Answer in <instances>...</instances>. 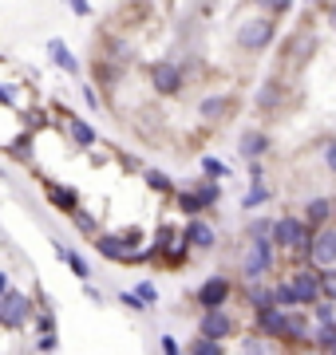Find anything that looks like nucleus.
<instances>
[{
  "label": "nucleus",
  "instance_id": "473e14b6",
  "mask_svg": "<svg viewBox=\"0 0 336 355\" xmlns=\"http://www.w3.org/2000/svg\"><path fill=\"white\" fill-rule=\"evenodd\" d=\"M52 328H56L52 312H40V316H36V331H52Z\"/></svg>",
  "mask_w": 336,
  "mask_h": 355
},
{
  "label": "nucleus",
  "instance_id": "e433bc0d",
  "mask_svg": "<svg viewBox=\"0 0 336 355\" xmlns=\"http://www.w3.org/2000/svg\"><path fill=\"white\" fill-rule=\"evenodd\" d=\"M83 99H87L91 107H99V95H95V87H83Z\"/></svg>",
  "mask_w": 336,
  "mask_h": 355
},
{
  "label": "nucleus",
  "instance_id": "423d86ee",
  "mask_svg": "<svg viewBox=\"0 0 336 355\" xmlns=\"http://www.w3.org/2000/svg\"><path fill=\"white\" fill-rule=\"evenodd\" d=\"M293 284H297L301 304H317V300H324V277H321V268H301L297 277H293Z\"/></svg>",
  "mask_w": 336,
  "mask_h": 355
},
{
  "label": "nucleus",
  "instance_id": "f3484780",
  "mask_svg": "<svg viewBox=\"0 0 336 355\" xmlns=\"http://www.w3.org/2000/svg\"><path fill=\"white\" fill-rule=\"evenodd\" d=\"M48 198H52L56 209H67V214H76V190H72V186H52V190H48Z\"/></svg>",
  "mask_w": 336,
  "mask_h": 355
},
{
  "label": "nucleus",
  "instance_id": "412c9836",
  "mask_svg": "<svg viewBox=\"0 0 336 355\" xmlns=\"http://www.w3.org/2000/svg\"><path fill=\"white\" fill-rule=\"evenodd\" d=\"M190 352H194V355H221V340H214V336L202 331V340L190 343Z\"/></svg>",
  "mask_w": 336,
  "mask_h": 355
},
{
  "label": "nucleus",
  "instance_id": "f704fd0d",
  "mask_svg": "<svg viewBox=\"0 0 336 355\" xmlns=\"http://www.w3.org/2000/svg\"><path fill=\"white\" fill-rule=\"evenodd\" d=\"M258 4H265V8H273V12H285V8H289V0H258Z\"/></svg>",
  "mask_w": 336,
  "mask_h": 355
},
{
  "label": "nucleus",
  "instance_id": "2f4dec72",
  "mask_svg": "<svg viewBox=\"0 0 336 355\" xmlns=\"http://www.w3.org/2000/svg\"><path fill=\"white\" fill-rule=\"evenodd\" d=\"M273 99H277V87H261V107H265V111H273Z\"/></svg>",
  "mask_w": 336,
  "mask_h": 355
},
{
  "label": "nucleus",
  "instance_id": "5701e85b",
  "mask_svg": "<svg viewBox=\"0 0 336 355\" xmlns=\"http://www.w3.org/2000/svg\"><path fill=\"white\" fill-rule=\"evenodd\" d=\"M142 178H146V186H151V190H162V193L174 190V182H170L162 170H142Z\"/></svg>",
  "mask_w": 336,
  "mask_h": 355
},
{
  "label": "nucleus",
  "instance_id": "aec40b11",
  "mask_svg": "<svg viewBox=\"0 0 336 355\" xmlns=\"http://www.w3.org/2000/svg\"><path fill=\"white\" fill-rule=\"evenodd\" d=\"M249 304L258 308V312H261V308H273V304H277V292L261 288V284H249Z\"/></svg>",
  "mask_w": 336,
  "mask_h": 355
},
{
  "label": "nucleus",
  "instance_id": "6e6552de",
  "mask_svg": "<svg viewBox=\"0 0 336 355\" xmlns=\"http://www.w3.org/2000/svg\"><path fill=\"white\" fill-rule=\"evenodd\" d=\"M226 296H230V280H226V277H210L206 284L198 288V304L221 308V304H226Z\"/></svg>",
  "mask_w": 336,
  "mask_h": 355
},
{
  "label": "nucleus",
  "instance_id": "6ab92c4d",
  "mask_svg": "<svg viewBox=\"0 0 336 355\" xmlns=\"http://www.w3.org/2000/svg\"><path fill=\"white\" fill-rule=\"evenodd\" d=\"M277 304L281 308H297L301 304V296H297V284H293V280H281V284H277Z\"/></svg>",
  "mask_w": 336,
  "mask_h": 355
},
{
  "label": "nucleus",
  "instance_id": "20e7f679",
  "mask_svg": "<svg viewBox=\"0 0 336 355\" xmlns=\"http://www.w3.org/2000/svg\"><path fill=\"white\" fill-rule=\"evenodd\" d=\"M309 257L317 268H333L336 265V229L321 225L312 233V245H309Z\"/></svg>",
  "mask_w": 336,
  "mask_h": 355
},
{
  "label": "nucleus",
  "instance_id": "72a5a7b5",
  "mask_svg": "<svg viewBox=\"0 0 336 355\" xmlns=\"http://www.w3.org/2000/svg\"><path fill=\"white\" fill-rule=\"evenodd\" d=\"M242 347H246V352H265V347H269V343H265V340H258V336H249V340L242 343Z\"/></svg>",
  "mask_w": 336,
  "mask_h": 355
},
{
  "label": "nucleus",
  "instance_id": "c9c22d12",
  "mask_svg": "<svg viewBox=\"0 0 336 355\" xmlns=\"http://www.w3.org/2000/svg\"><path fill=\"white\" fill-rule=\"evenodd\" d=\"M324 162H328V170H333V174H336V142H333V146H328V154H324Z\"/></svg>",
  "mask_w": 336,
  "mask_h": 355
},
{
  "label": "nucleus",
  "instance_id": "c85d7f7f",
  "mask_svg": "<svg viewBox=\"0 0 336 355\" xmlns=\"http://www.w3.org/2000/svg\"><path fill=\"white\" fill-rule=\"evenodd\" d=\"M135 292H139V296H142V304H146V308H151V304H155V300H158V288H155V284H151V280H142V284H139V288H135Z\"/></svg>",
  "mask_w": 336,
  "mask_h": 355
},
{
  "label": "nucleus",
  "instance_id": "f8f14e48",
  "mask_svg": "<svg viewBox=\"0 0 336 355\" xmlns=\"http://www.w3.org/2000/svg\"><path fill=\"white\" fill-rule=\"evenodd\" d=\"M182 241L194 245V249H210V245H214V229H210L206 221H190L186 233H182Z\"/></svg>",
  "mask_w": 336,
  "mask_h": 355
},
{
  "label": "nucleus",
  "instance_id": "7c9ffc66",
  "mask_svg": "<svg viewBox=\"0 0 336 355\" xmlns=\"http://www.w3.org/2000/svg\"><path fill=\"white\" fill-rule=\"evenodd\" d=\"M64 4H67L76 16H91V4H87V0H64Z\"/></svg>",
  "mask_w": 336,
  "mask_h": 355
},
{
  "label": "nucleus",
  "instance_id": "4468645a",
  "mask_svg": "<svg viewBox=\"0 0 336 355\" xmlns=\"http://www.w3.org/2000/svg\"><path fill=\"white\" fill-rule=\"evenodd\" d=\"M48 51H52V60H56V64H60V67H64L67 76H76V71H79L76 55L67 51V44H64V40H48Z\"/></svg>",
  "mask_w": 336,
  "mask_h": 355
},
{
  "label": "nucleus",
  "instance_id": "cd10ccee",
  "mask_svg": "<svg viewBox=\"0 0 336 355\" xmlns=\"http://www.w3.org/2000/svg\"><path fill=\"white\" fill-rule=\"evenodd\" d=\"M218 114H226V99H218V95H214V99L202 103V119H218Z\"/></svg>",
  "mask_w": 336,
  "mask_h": 355
},
{
  "label": "nucleus",
  "instance_id": "39448f33",
  "mask_svg": "<svg viewBox=\"0 0 336 355\" xmlns=\"http://www.w3.org/2000/svg\"><path fill=\"white\" fill-rule=\"evenodd\" d=\"M0 320L8 324V328H24L28 320V296L24 292H16L4 284V296H0Z\"/></svg>",
  "mask_w": 336,
  "mask_h": 355
},
{
  "label": "nucleus",
  "instance_id": "7ed1b4c3",
  "mask_svg": "<svg viewBox=\"0 0 336 355\" xmlns=\"http://www.w3.org/2000/svg\"><path fill=\"white\" fill-rule=\"evenodd\" d=\"M269 268H273V241L269 237H253L246 261H242V272H246L249 280H258L261 272H269Z\"/></svg>",
  "mask_w": 336,
  "mask_h": 355
},
{
  "label": "nucleus",
  "instance_id": "a878e982",
  "mask_svg": "<svg viewBox=\"0 0 336 355\" xmlns=\"http://www.w3.org/2000/svg\"><path fill=\"white\" fill-rule=\"evenodd\" d=\"M265 198H269V190H265L261 182H253V190H249V198H246V209H258V205H265Z\"/></svg>",
  "mask_w": 336,
  "mask_h": 355
},
{
  "label": "nucleus",
  "instance_id": "9d476101",
  "mask_svg": "<svg viewBox=\"0 0 336 355\" xmlns=\"http://www.w3.org/2000/svg\"><path fill=\"white\" fill-rule=\"evenodd\" d=\"M198 328L206 331V336H214V340H226L233 324H230V316H226L221 308H206V316H202V324H198Z\"/></svg>",
  "mask_w": 336,
  "mask_h": 355
},
{
  "label": "nucleus",
  "instance_id": "393cba45",
  "mask_svg": "<svg viewBox=\"0 0 336 355\" xmlns=\"http://www.w3.org/2000/svg\"><path fill=\"white\" fill-rule=\"evenodd\" d=\"M76 225L83 229V233H87L91 241L99 237V229H95V217H91V214H83V209H76Z\"/></svg>",
  "mask_w": 336,
  "mask_h": 355
},
{
  "label": "nucleus",
  "instance_id": "f257e3e1",
  "mask_svg": "<svg viewBox=\"0 0 336 355\" xmlns=\"http://www.w3.org/2000/svg\"><path fill=\"white\" fill-rule=\"evenodd\" d=\"M273 245L285 249V253H293V249H309L312 233L305 229V221H297V217H281V221H273Z\"/></svg>",
  "mask_w": 336,
  "mask_h": 355
},
{
  "label": "nucleus",
  "instance_id": "4c0bfd02",
  "mask_svg": "<svg viewBox=\"0 0 336 355\" xmlns=\"http://www.w3.org/2000/svg\"><path fill=\"white\" fill-rule=\"evenodd\" d=\"M333 20H336V8H333Z\"/></svg>",
  "mask_w": 336,
  "mask_h": 355
},
{
  "label": "nucleus",
  "instance_id": "9b49d317",
  "mask_svg": "<svg viewBox=\"0 0 336 355\" xmlns=\"http://www.w3.org/2000/svg\"><path fill=\"white\" fill-rule=\"evenodd\" d=\"M285 316H289V308L273 304V308H261L258 312V324L265 336H285Z\"/></svg>",
  "mask_w": 336,
  "mask_h": 355
},
{
  "label": "nucleus",
  "instance_id": "a211bd4d",
  "mask_svg": "<svg viewBox=\"0 0 336 355\" xmlns=\"http://www.w3.org/2000/svg\"><path fill=\"white\" fill-rule=\"evenodd\" d=\"M56 249H60V257H64V261H67V268H72L76 277H83V280H87L91 265H87V261H83V257L76 253V249H64V245H60V241H56Z\"/></svg>",
  "mask_w": 336,
  "mask_h": 355
},
{
  "label": "nucleus",
  "instance_id": "bb28decb",
  "mask_svg": "<svg viewBox=\"0 0 336 355\" xmlns=\"http://www.w3.org/2000/svg\"><path fill=\"white\" fill-rule=\"evenodd\" d=\"M321 277H324V300H333V304H336V265L333 268H321Z\"/></svg>",
  "mask_w": 336,
  "mask_h": 355
},
{
  "label": "nucleus",
  "instance_id": "f03ea898",
  "mask_svg": "<svg viewBox=\"0 0 336 355\" xmlns=\"http://www.w3.org/2000/svg\"><path fill=\"white\" fill-rule=\"evenodd\" d=\"M273 36H277V28H273V20H265V16H258V20H246V24L237 28V44H242L246 51L269 48Z\"/></svg>",
  "mask_w": 336,
  "mask_h": 355
},
{
  "label": "nucleus",
  "instance_id": "4be33fe9",
  "mask_svg": "<svg viewBox=\"0 0 336 355\" xmlns=\"http://www.w3.org/2000/svg\"><path fill=\"white\" fill-rule=\"evenodd\" d=\"M72 139H76L79 146H91V142L99 139V135H95V130H91L87 123H83V119H72Z\"/></svg>",
  "mask_w": 336,
  "mask_h": 355
},
{
  "label": "nucleus",
  "instance_id": "1a4fd4ad",
  "mask_svg": "<svg viewBox=\"0 0 336 355\" xmlns=\"http://www.w3.org/2000/svg\"><path fill=\"white\" fill-rule=\"evenodd\" d=\"M95 249H99V253H107L111 261H131V245H127V237H123V233H119V237L99 233V237H95Z\"/></svg>",
  "mask_w": 336,
  "mask_h": 355
},
{
  "label": "nucleus",
  "instance_id": "b1692460",
  "mask_svg": "<svg viewBox=\"0 0 336 355\" xmlns=\"http://www.w3.org/2000/svg\"><path fill=\"white\" fill-rule=\"evenodd\" d=\"M178 205L186 209V214H198L206 202H202V193H198V190H186V193H178Z\"/></svg>",
  "mask_w": 336,
  "mask_h": 355
},
{
  "label": "nucleus",
  "instance_id": "c756f323",
  "mask_svg": "<svg viewBox=\"0 0 336 355\" xmlns=\"http://www.w3.org/2000/svg\"><path fill=\"white\" fill-rule=\"evenodd\" d=\"M202 170H206V178H226V162H218V158H202Z\"/></svg>",
  "mask_w": 336,
  "mask_h": 355
},
{
  "label": "nucleus",
  "instance_id": "0eeeda50",
  "mask_svg": "<svg viewBox=\"0 0 336 355\" xmlns=\"http://www.w3.org/2000/svg\"><path fill=\"white\" fill-rule=\"evenodd\" d=\"M151 83H155L158 95H174V91H182V71L174 64H155V71H151Z\"/></svg>",
  "mask_w": 336,
  "mask_h": 355
},
{
  "label": "nucleus",
  "instance_id": "dca6fc26",
  "mask_svg": "<svg viewBox=\"0 0 336 355\" xmlns=\"http://www.w3.org/2000/svg\"><path fill=\"white\" fill-rule=\"evenodd\" d=\"M265 150H269V139H265V135H258V130H249L246 139H242V154H246L249 162H253V158H261Z\"/></svg>",
  "mask_w": 336,
  "mask_h": 355
},
{
  "label": "nucleus",
  "instance_id": "2eb2a0df",
  "mask_svg": "<svg viewBox=\"0 0 336 355\" xmlns=\"http://www.w3.org/2000/svg\"><path fill=\"white\" fill-rule=\"evenodd\" d=\"M328 217H333V202H324V198H312V202L305 205V221H309V225L321 229Z\"/></svg>",
  "mask_w": 336,
  "mask_h": 355
},
{
  "label": "nucleus",
  "instance_id": "ddd939ff",
  "mask_svg": "<svg viewBox=\"0 0 336 355\" xmlns=\"http://www.w3.org/2000/svg\"><path fill=\"white\" fill-rule=\"evenodd\" d=\"M309 316L305 312H297V308H289V316H285V340H305L309 336Z\"/></svg>",
  "mask_w": 336,
  "mask_h": 355
}]
</instances>
